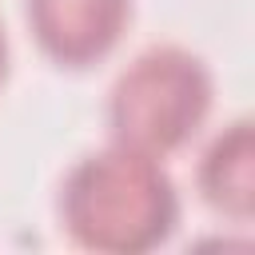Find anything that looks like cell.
Instances as JSON below:
<instances>
[{
	"label": "cell",
	"instance_id": "obj_1",
	"mask_svg": "<svg viewBox=\"0 0 255 255\" xmlns=\"http://www.w3.org/2000/svg\"><path fill=\"white\" fill-rule=\"evenodd\" d=\"M60 227L96 255H143L179 227V191L159 155L108 139L60 183Z\"/></svg>",
	"mask_w": 255,
	"mask_h": 255
},
{
	"label": "cell",
	"instance_id": "obj_3",
	"mask_svg": "<svg viewBox=\"0 0 255 255\" xmlns=\"http://www.w3.org/2000/svg\"><path fill=\"white\" fill-rule=\"evenodd\" d=\"M24 12L52 64L88 68L120 44L131 20V0H24Z\"/></svg>",
	"mask_w": 255,
	"mask_h": 255
},
{
	"label": "cell",
	"instance_id": "obj_5",
	"mask_svg": "<svg viewBox=\"0 0 255 255\" xmlns=\"http://www.w3.org/2000/svg\"><path fill=\"white\" fill-rule=\"evenodd\" d=\"M4 72H8V36H4V24H0V84H4Z\"/></svg>",
	"mask_w": 255,
	"mask_h": 255
},
{
	"label": "cell",
	"instance_id": "obj_2",
	"mask_svg": "<svg viewBox=\"0 0 255 255\" xmlns=\"http://www.w3.org/2000/svg\"><path fill=\"white\" fill-rule=\"evenodd\" d=\"M215 80L203 56L183 44H151L135 52L108 88V139L167 159L207 124Z\"/></svg>",
	"mask_w": 255,
	"mask_h": 255
},
{
	"label": "cell",
	"instance_id": "obj_4",
	"mask_svg": "<svg viewBox=\"0 0 255 255\" xmlns=\"http://www.w3.org/2000/svg\"><path fill=\"white\" fill-rule=\"evenodd\" d=\"M199 195L215 215L247 223L255 215V124L247 116L215 131L199 155Z\"/></svg>",
	"mask_w": 255,
	"mask_h": 255
}]
</instances>
